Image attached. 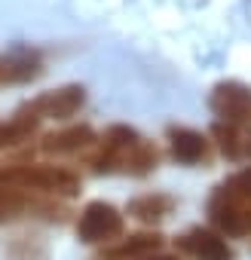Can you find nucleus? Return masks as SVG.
<instances>
[{"mask_svg": "<svg viewBox=\"0 0 251 260\" xmlns=\"http://www.w3.org/2000/svg\"><path fill=\"white\" fill-rule=\"evenodd\" d=\"M122 230H125V220H122L119 208H113L110 202H101V199L89 202L77 220V236L86 245H107V242L119 239Z\"/></svg>", "mask_w": 251, "mask_h": 260, "instance_id": "nucleus-5", "label": "nucleus"}, {"mask_svg": "<svg viewBox=\"0 0 251 260\" xmlns=\"http://www.w3.org/2000/svg\"><path fill=\"white\" fill-rule=\"evenodd\" d=\"M43 55L31 46H13L0 52V86H25L43 77Z\"/></svg>", "mask_w": 251, "mask_h": 260, "instance_id": "nucleus-7", "label": "nucleus"}, {"mask_svg": "<svg viewBox=\"0 0 251 260\" xmlns=\"http://www.w3.org/2000/svg\"><path fill=\"white\" fill-rule=\"evenodd\" d=\"M141 260H181V257H175V254H147V257H141Z\"/></svg>", "mask_w": 251, "mask_h": 260, "instance_id": "nucleus-16", "label": "nucleus"}, {"mask_svg": "<svg viewBox=\"0 0 251 260\" xmlns=\"http://www.w3.org/2000/svg\"><path fill=\"white\" fill-rule=\"evenodd\" d=\"M214 193H224V196H230V199L251 202V166L242 169V172H236V175H230L224 184H217Z\"/></svg>", "mask_w": 251, "mask_h": 260, "instance_id": "nucleus-15", "label": "nucleus"}, {"mask_svg": "<svg viewBox=\"0 0 251 260\" xmlns=\"http://www.w3.org/2000/svg\"><path fill=\"white\" fill-rule=\"evenodd\" d=\"M169 153L175 162L181 166H199V162H208L211 159V141L196 132V128H187V125H169Z\"/></svg>", "mask_w": 251, "mask_h": 260, "instance_id": "nucleus-9", "label": "nucleus"}, {"mask_svg": "<svg viewBox=\"0 0 251 260\" xmlns=\"http://www.w3.org/2000/svg\"><path fill=\"white\" fill-rule=\"evenodd\" d=\"M178 248L193 260H236L230 242L208 226H190L184 236H178Z\"/></svg>", "mask_w": 251, "mask_h": 260, "instance_id": "nucleus-8", "label": "nucleus"}, {"mask_svg": "<svg viewBox=\"0 0 251 260\" xmlns=\"http://www.w3.org/2000/svg\"><path fill=\"white\" fill-rule=\"evenodd\" d=\"M208 107L217 116V122L248 128L251 125V86H245L239 80H221V83H214V89L208 95Z\"/></svg>", "mask_w": 251, "mask_h": 260, "instance_id": "nucleus-4", "label": "nucleus"}, {"mask_svg": "<svg viewBox=\"0 0 251 260\" xmlns=\"http://www.w3.org/2000/svg\"><path fill=\"white\" fill-rule=\"evenodd\" d=\"M208 220L221 236H251V202L214 193L208 199Z\"/></svg>", "mask_w": 251, "mask_h": 260, "instance_id": "nucleus-6", "label": "nucleus"}, {"mask_svg": "<svg viewBox=\"0 0 251 260\" xmlns=\"http://www.w3.org/2000/svg\"><path fill=\"white\" fill-rule=\"evenodd\" d=\"M34 132H37V119H31V116L16 110L10 122H0V150H13V147L31 141Z\"/></svg>", "mask_w": 251, "mask_h": 260, "instance_id": "nucleus-13", "label": "nucleus"}, {"mask_svg": "<svg viewBox=\"0 0 251 260\" xmlns=\"http://www.w3.org/2000/svg\"><path fill=\"white\" fill-rule=\"evenodd\" d=\"M129 217H135L138 223H163L172 211H175V199L169 193H144V196H135L129 202Z\"/></svg>", "mask_w": 251, "mask_h": 260, "instance_id": "nucleus-12", "label": "nucleus"}, {"mask_svg": "<svg viewBox=\"0 0 251 260\" xmlns=\"http://www.w3.org/2000/svg\"><path fill=\"white\" fill-rule=\"evenodd\" d=\"M163 248V236L160 233H135L125 239H113L98 251V260H141L153 251Z\"/></svg>", "mask_w": 251, "mask_h": 260, "instance_id": "nucleus-11", "label": "nucleus"}, {"mask_svg": "<svg viewBox=\"0 0 251 260\" xmlns=\"http://www.w3.org/2000/svg\"><path fill=\"white\" fill-rule=\"evenodd\" d=\"M245 153L251 156V138H245Z\"/></svg>", "mask_w": 251, "mask_h": 260, "instance_id": "nucleus-17", "label": "nucleus"}, {"mask_svg": "<svg viewBox=\"0 0 251 260\" xmlns=\"http://www.w3.org/2000/svg\"><path fill=\"white\" fill-rule=\"evenodd\" d=\"M211 135L217 138V147L227 159H239L245 153V138L239 135L236 125H227V122H214L211 125Z\"/></svg>", "mask_w": 251, "mask_h": 260, "instance_id": "nucleus-14", "label": "nucleus"}, {"mask_svg": "<svg viewBox=\"0 0 251 260\" xmlns=\"http://www.w3.org/2000/svg\"><path fill=\"white\" fill-rule=\"evenodd\" d=\"M0 187L71 199L80 193V178L61 166H0Z\"/></svg>", "mask_w": 251, "mask_h": 260, "instance_id": "nucleus-2", "label": "nucleus"}, {"mask_svg": "<svg viewBox=\"0 0 251 260\" xmlns=\"http://www.w3.org/2000/svg\"><path fill=\"white\" fill-rule=\"evenodd\" d=\"M156 162H160V150L147 138H141L138 128L122 122L107 128L101 138V150L89 159L95 175H132V178L150 175Z\"/></svg>", "mask_w": 251, "mask_h": 260, "instance_id": "nucleus-1", "label": "nucleus"}, {"mask_svg": "<svg viewBox=\"0 0 251 260\" xmlns=\"http://www.w3.org/2000/svg\"><path fill=\"white\" fill-rule=\"evenodd\" d=\"M86 104V86L80 83H68V86H58V89H49L43 95H37L34 101L22 104L19 113L31 116V119H71L83 110Z\"/></svg>", "mask_w": 251, "mask_h": 260, "instance_id": "nucleus-3", "label": "nucleus"}, {"mask_svg": "<svg viewBox=\"0 0 251 260\" xmlns=\"http://www.w3.org/2000/svg\"><path fill=\"white\" fill-rule=\"evenodd\" d=\"M92 144H98V135L92 132V125H71L61 132H52L40 141V153L43 156H74L89 150Z\"/></svg>", "mask_w": 251, "mask_h": 260, "instance_id": "nucleus-10", "label": "nucleus"}]
</instances>
